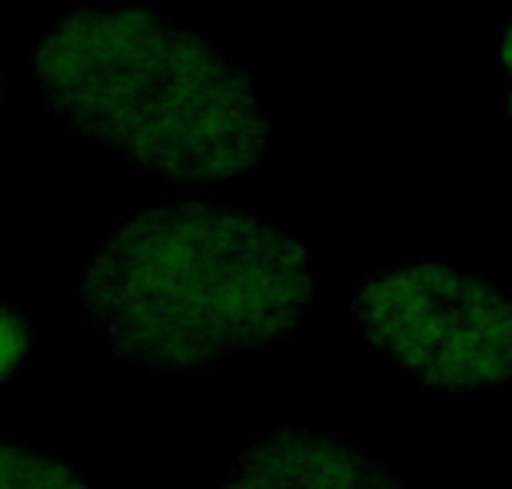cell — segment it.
I'll list each match as a JSON object with an SVG mask.
<instances>
[{
	"instance_id": "1",
	"label": "cell",
	"mask_w": 512,
	"mask_h": 489,
	"mask_svg": "<svg viewBox=\"0 0 512 489\" xmlns=\"http://www.w3.org/2000/svg\"><path fill=\"white\" fill-rule=\"evenodd\" d=\"M320 297L310 247L247 210L160 203L120 220L77 283L84 320L157 376L290 343Z\"/></svg>"
},
{
	"instance_id": "2",
	"label": "cell",
	"mask_w": 512,
	"mask_h": 489,
	"mask_svg": "<svg viewBox=\"0 0 512 489\" xmlns=\"http://www.w3.org/2000/svg\"><path fill=\"white\" fill-rule=\"evenodd\" d=\"M30 70L57 120L150 177L203 187L270 157L250 77L143 4L70 7Z\"/></svg>"
},
{
	"instance_id": "3",
	"label": "cell",
	"mask_w": 512,
	"mask_h": 489,
	"mask_svg": "<svg viewBox=\"0 0 512 489\" xmlns=\"http://www.w3.org/2000/svg\"><path fill=\"white\" fill-rule=\"evenodd\" d=\"M353 317L373 350L446 400L512 380V300L449 263H399L363 277Z\"/></svg>"
},
{
	"instance_id": "4",
	"label": "cell",
	"mask_w": 512,
	"mask_h": 489,
	"mask_svg": "<svg viewBox=\"0 0 512 489\" xmlns=\"http://www.w3.org/2000/svg\"><path fill=\"white\" fill-rule=\"evenodd\" d=\"M220 489H403V483L340 436L280 423L250 440Z\"/></svg>"
},
{
	"instance_id": "5",
	"label": "cell",
	"mask_w": 512,
	"mask_h": 489,
	"mask_svg": "<svg viewBox=\"0 0 512 489\" xmlns=\"http://www.w3.org/2000/svg\"><path fill=\"white\" fill-rule=\"evenodd\" d=\"M0 489H94L57 456L24 450L10 440L0 456Z\"/></svg>"
},
{
	"instance_id": "6",
	"label": "cell",
	"mask_w": 512,
	"mask_h": 489,
	"mask_svg": "<svg viewBox=\"0 0 512 489\" xmlns=\"http://www.w3.org/2000/svg\"><path fill=\"white\" fill-rule=\"evenodd\" d=\"M37 330L30 326V320L17 307L4 310V383L14 386L17 373L24 370L27 353L34 350Z\"/></svg>"
},
{
	"instance_id": "7",
	"label": "cell",
	"mask_w": 512,
	"mask_h": 489,
	"mask_svg": "<svg viewBox=\"0 0 512 489\" xmlns=\"http://www.w3.org/2000/svg\"><path fill=\"white\" fill-rule=\"evenodd\" d=\"M503 104L512 117V20L506 24L503 34Z\"/></svg>"
}]
</instances>
